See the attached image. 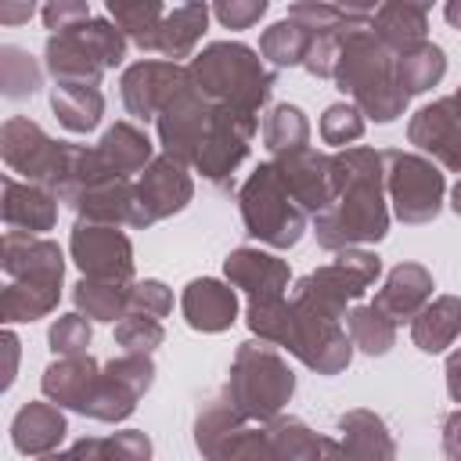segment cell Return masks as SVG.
<instances>
[{
	"label": "cell",
	"mask_w": 461,
	"mask_h": 461,
	"mask_svg": "<svg viewBox=\"0 0 461 461\" xmlns=\"http://www.w3.org/2000/svg\"><path fill=\"white\" fill-rule=\"evenodd\" d=\"M335 166V202L313 216L317 245L328 252L382 241L389 230L385 205V151L342 148L331 155Z\"/></svg>",
	"instance_id": "obj_1"
},
{
	"label": "cell",
	"mask_w": 461,
	"mask_h": 461,
	"mask_svg": "<svg viewBox=\"0 0 461 461\" xmlns=\"http://www.w3.org/2000/svg\"><path fill=\"white\" fill-rule=\"evenodd\" d=\"M331 79L375 122H393L407 108V94L396 83V54L375 36V25L367 22V14H360L346 29L342 54Z\"/></svg>",
	"instance_id": "obj_2"
},
{
	"label": "cell",
	"mask_w": 461,
	"mask_h": 461,
	"mask_svg": "<svg viewBox=\"0 0 461 461\" xmlns=\"http://www.w3.org/2000/svg\"><path fill=\"white\" fill-rule=\"evenodd\" d=\"M187 72H191V86L202 97H209L212 104H234V108H245L256 115L270 101V90L277 79V72L267 68L252 47L230 43V40L209 43L187 65Z\"/></svg>",
	"instance_id": "obj_3"
},
{
	"label": "cell",
	"mask_w": 461,
	"mask_h": 461,
	"mask_svg": "<svg viewBox=\"0 0 461 461\" xmlns=\"http://www.w3.org/2000/svg\"><path fill=\"white\" fill-rule=\"evenodd\" d=\"M238 209L249 238L270 249H292L310 223V212L285 184L277 162H263L256 173H249V180L238 187Z\"/></svg>",
	"instance_id": "obj_4"
},
{
	"label": "cell",
	"mask_w": 461,
	"mask_h": 461,
	"mask_svg": "<svg viewBox=\"0 0 461 461\" xmlns=\"http://www.w3.org/2000/svg\"><path fill=\"white\" fill-rule=\"evenodd\" d=\"M382 274V259L360 245L339 249L331 263L310 270L306 277L295 281L292 288V306L317 313V317H346V306L357 303Z\"/></svg>",
	"instance_id": "obj_5"
},
{
	"label": "cell",
	"mask_w": 461,
	"mask_h": 461,
	"mask_svg": "<svg viewBox=\"0 0 461 461\" xmlns=\"http://www.w3.org/2000/svg\"><path fill=\"white\" fill-rule=\"evenodd\" d=\"M295 393V375L288 371V364L281 360V353L274 349V342H241L230 364V378H227V396L234 400V407L252 418V421H270L274 414H281V407L292 400Z\"/></svg>",
	"instance_id": "obj_6"
},
{
	"label": "cell",
	"mask_w": 461,
	"mask_h": 461,
	"mask_svg": "<svg viewBox=\"0 0 461 461\" xmlns=\"http://www.w3.org/2000/svg\"><path fill=\"white\" fill-rule=\"evenodd\" d=\"M130 36L104 18H86L83 25L68 32H54L47 40V68L58 83H101L108 68H115L126 58Z\"/></svg>",
	"instance_id": "obj_7"
},
{
	"label": "cell",
	"mask_w": 461,
	"mask_h": 461,
	"mask_svg": "<svg viewBox=\"0 0 461 461\" xmlns=\"http://www.w3.org/2000/svg\"><path fill=\"white\" fill-rule=\"evenodd\" d=\"M447 180L429 155L385 151V194L393 202V216L403 223H432L443 209Z\"/></svg>",
	"instance_id": "obj_8"
},
{
	"label": "cell",
	"mask_w": 461,
	"mask_h": 461,
	"mask_svg": "<svg viewBox=\"0 0 461 461\" xmlns=\"http://www.w3.org/2000/svg\"><path fill=\"white\" fill-rule=\"evenodd\" d=\"M256 130H259L256 112H245V108H234V104H212V122H209V133H205L202 151L194 158V169L209 184L230 187V176L245 162Z\"/></svg>",
	"instance_id": "obj_9"
},
{
	"label": "cell",
	"mask_w": 461,
	"mask_h": 461,
	"mask_svg": "<svg viewBox=\"0 0 461 461\" xmlns=\"http://www.w3.org/2000/svg\"><path fill=\"white\" fill-rule=\"evenodd\" d=\"M0 155L11 173H22L25 180L58 191L65 176V162H68V144L50 140L32 119L11 115L0 130Z\"/></svg>",
	"instance_id": "obj_10"
},
{
	"label": "cell",
	"mask_w": 461,
	"mask_h": 461,
	"mask_svg": "<svg viewBox=\"0 0 461 461\" xmlns=\"http://www.w3.org/2000/svg\"><path fill=\"white\" fill-rule=\"evenodd\" d=\"M151 382H155L151 353H122L119 360L101 364L97 382L79 414H86L94 421H122L133 414L137 400L151 389Z\"/></svg>",
	"instance_id": "obj_11"
},
{
	"label": "cell",
	"mask_w": 461,
	"mask_h": 461,
	"mask_svg": "<svg viewBox=\"0 0 461 461\" xmlns=\"http://www.w3.org/2000/svg\"><path fill=\"white\" fill-rule=\"evenodd\" d=\"M292 310H295V317H292V331L285 339V349L292 357H299L317 375H339L353 357V339L342 328V321L317 317V313H306L299 306H292Z\"/></svg>",
	"instance_id": "obj_12"
},
{
	"label": "cell",
	"mask_w": 461,
	"mask_h": 461,
	"mask_svg": "<svg viewBox=\"0 0 461 461\" xmlns=\"http://www.w3.org/2000/svg\"><path fill=\"white\" fill-rule=\"evenodd\" d=\"M72 263L86 277H104V281H133V245L115 223H94L79 220L68 241Z\"/></svg>",
	"instance_id": "obj_13"
},
{
	"label": "cell",
	"mask_w": 461,
	"mask_h": 461,
	"mask_svg": "<svg viewBox=\"0 0 461 461\" xmlns=\"http://www.w3.org/2000/svg\"><path fill=\"white\" fill-rule=\"evenodd\" d=\"M191 86V72L180 65V61H137L122 72L119 79V94H122V104L133 119L140 122H151L158 119V112Z\"/></svg>",
	"instance_id": "obj_14"
},
{
	"label": "cell",
	"mask_w": 461,
	"mask_h": 461,
	"mask_svg": "<svg viewBox=\"0 0 461 461\" xmlns=\"http://www.w3.org/2000/svg\"><path fill=\"white\" fill-rule=\"evenodd\" d=\"M209 122H212V101L209 97H202L194 86L176 94L155 119L162 155H169L184 166H194V158L202 151V140L209 133Z\"/></svg>",
	"instance_id": "obj_15"
},
{
	"label": "cell",
	"mask_w": 461,
	"mask_h": 461,
	"mask_svg": "<svg viewBox=\"0 0 461 461\" xmlns=\"http://www.w3.org/2000/svg\"><path fill=\"white\" fill-rule=\"evenodd\" d=\"M407 140L436 166L461 173V94L418 108L407 122Z\"/></svg>",
	"instance_id": "obj_16"
},
{
	"label": "cell",
	"mask_w": 461,
	"mask_h": 461,
	"mask_svg": "<svg viewBox=\"0 0 461 461\" xmlns=\"http://www.w3.org/2000/svg\"><path fill=\"white\" fill-rule=\"evenodd\" d=\"M191 194H194V184L184 162L169 155L151 158L137 180V223L133 227H151L155 220L180 212L191 202Z\"/></svg>",
	"instance_id": "obj_17"
},
{
	"label": "cell",
	"mask_w": 461,
	"mask_h": 461,
	"mask_svg": "<svg viewBox=\"0 0 461 461\" xmlns=\"http://www.w3.org/2000/svg\"><path fill=\"white\" fill-rule=\"evenodd\" d=\"M285 184L292 187V194L299 198V205L317 216L321 209H328L335 202V166H331V155L324 151H313L310 144L299 148V151H288V155H277L274 158Z\"/></svg>",
	"instance_id": "obj_18"
},
{
	"label": "cell",
	"mask_w": 461,
	"mask_h": 461,
	"mask_svg": "<svg viewBox=\"0 0 461 461\" xmlns=\"http://www.w3.org/2000/svg\"><path fill=\"white\" fill-rule=\"evenodd\" d=\"M4 274H7V281H32V285H58L61 288L65 256L43 234L7 230L4 234Z\"/></svg>",
	"instance_id": "obj_19"
},
{
	"label": "cell",
	"mask_w": 461,
	"mask_h": 461,
	"mask_svg": "<svg viewBox=\"0 0 461 461\" xmlns=\"http://www.w3.org/2000/svg\"><path fill=\"white\" fill-rule=\"evenodd\" d=\"M58 194L43 184L32 180H14L11 173L4 176V227L7 230H25V234H43L58 223Z\"/></svg>",
	"instance_id": "obj_20"
},
{
	"label": "cell",
	"mask_w": 461,
	"mask_h": 461,
	"mask_svg": "<svg viewBox=\"0 0 461 461\" xmlns=\"http://www.w3.org/2000/svg\"><path fill=\"white\" fill-rule=\"evenodd\" d=\"M180 310H184V321L194 331H205V335L227 331L234 324V317H238L234 285L230 281H216V277H194L180 295Z\"/></svg>",
	"instance_id": "obj_21"
},
{
	"label": "cell",
	"mask_w": 461,
	"mask_h": 461,
	"mask_svg": "<svg viewBox=\"0 0 461 461\" xmlns=\"http://www.w3.org/2000/svg\"><path fill=\"white\" fill-rule=\"evenodd\" d=\"M223 274L234 288H241L249 299H274L288 288V263L263 252V249H234L223 259Z\"/></svg>",
	"instance_id": "obj_22"
},
{
	"label": "cell",
	"mask_w": 461,
	"mask_h": 461,
	"mask_svg": "<svg viewBox=\"0 0 461 461\" xmlns=\"http://www.w3.org/2000/svg\"><path fill=\"white\" fill-rule=\"evenodd\" d=\"M205 25H209V4L205 0H184L180 7H173L158 22V29L140 43V50H155L169 61H180L198 47Z\"/></svg>",
	"instance_id": "obj_23"
},
{
	"label": "cell",
	"mask_w": 461,
	"mask_h": 461,
	"mask_svg": "<svg viewBox=\"0 0 461 461\" xmlns=\"http://www.w3.org/2000/svg\"><path fill=\"white\" fill-rule=\"evenodd\" d=\"M429 299H432V274L421 263H400L385 274V285L378 288L375 306L400 324V321H414Z\"/></svg>",
	"instance_id": "obj_24"
},
{
	"label": "cell",
	"mask_w": 461,
	"mask_h": 461,
	"mask_svg": "<svg viewBox=\"0 0 461 461\" xmlns=\"http://www.w3.org/2000/svg\"><path fill=\"white\" fill-rule=\"evenodd\" d=\"M65 432H68V425H65V414H61V407L54 400L50 403H43V400L25 403L14 414V421H11L14 447L22 454H32V457H43V454L58 450V443L65 439Z\"/></svg>",
	"instance_id": "obj_25"
},
{
	"label": "cell",
	"mask_w": 461,
	"mask_h": 461,
	"mask_svg": "<svg viewBox=\"0 0 461 461\" xmlns=\"http://www.w3.org/2000/svg\"><path fill=\"white\" fill-rule=\"evenodd\" d=\"M101 364L90 353H72V357H58L47 371H43V396L54 400L58 407H72L83 411L94 382H97Z\"/></svg>",
	"instance_id": "obj_26"
},
{
	"label": "cell",
	"mask_w": 461,
	"mask_h": 461,
	"mask_svg": "<svg viewBox=\"0 0 461 461\" xmlns=\"http://www.w3.org/2000/svg\"><path fill=\"white\" fill-rule=\"evenodd\" d=\"M72 209L79 212V220L115 223V227H133V223H137V184H133L130 176L104 180V184L83 191L79 202H76Z\"/></svg>",
	"instance_id": "obj_27"
},
{
	"label": "cell",
	"mask_w": 461,
	"mask_h": 461,
	"mask_svg": "<svg viewBox=\"0 0 461 461\" xmlns=\"http://www.w3.org/2000/svg\"><path fill=\"white\" fill-rule=\"evenodd\" d=\"M461 335V299L457 295H439L418 310L411 321V339L421 353H443L454 339Z\"/></svg>",
	"instance_id": "obj_28"
},
{
	"label": "cell",
	"mask_w": 461,
	"mask_h": 461,
	"mask_svg": "<svg viewBox=\"0 0 461 461\" xmlns=\"http://www.w3.org/2000/svg\"><path fill=\"white\" fill-rule=\"evenodd\" d=\"M371 25H375V36H378L393 54H403V50H411V47H418V43L425 40L429 11L411 7V4H403V0H382Z\"/></svg>",
	"instance_id": "obj_29"
},
{
	"label": "cell",
	"mask_w": 461,
	"mask_h": 461,
	"mask_svg": "<svg viewBox=\"0 0 461 461\" xmlns=\"http://www.w3.org/2000/svg\"><path fill=\"white\" fill-rule=\"evenodd\" d=\"M50 108L65 130L90 133L104 115V94L94 83H58L50 90Z\"/></svg>",
	"instance_id": "obj_30"
},
{
	"label": "cell",
	"mask_w": 461,
	"mask_h": 461,
	"mask_svg": "<svg viewBox=\"0 0 461 461\" xmlns=\"http://www.w3.org/2000/svg\"><path fill=\"white\" fill-rule=\"evenodd\" d=\"M104 166L115 173V176H133V173H144V166L151 162V140L140 126L133 122H115L104 130L101 144H97Z\"/></svg>",
	"instance_id": "obj_31"
},
{
	"label": "cell",
	"mask_w": 461,
	"mask_h": 461,
	"mask_svg": "<svg viewBox=\"0 0 461 461\" xmlns=\"http://www.w3.org/2000/svg\"><path fill=\"white\" fill-rule=\"evenodd\" d=\"M339 432H342V443H339V454H349V457H393L396 454V443L385 429V421L371 411H349L339 418Z\"/></svg>",
	"instance_id": "obj_32"
},
{
	"label": "cell",
	"mask_w": 461,
	"mask_h": 461,
	"mask_svg": "<svg viewBox=\"0 0 461 461\" xmlns=\"http://www.w3.org/2000/svg\"><path fill=\"white\" fill-rule=\"evenodd\" d=\"M245 421H252V418H245V414L234 407V400H230L227 393H223L220 400H209V403L202 407L198 421H194V443H198V450H202L205 457H223V454H227V443L234 439V432H238Z\"/></svg>",
	"instance_id": "obj_33"
},
{
	"label": "cell",
	"mask_w": 461,
	"mask_h": 461,
	"mask_svg": "<svg viewBox=\"0 0 461 461\" xmlns=\"http://www.w3.org/2000/svg\"><path fill=\"white\" fill-rule=\"evenodd\" d=\"M72 303L79 313H86L90 321H104L115 324L119 317L130 313V285L122 281H104V277H86L72 288Z\"/></svg>",
	"instance_id": "obj_34"
},
{
	"label": "cell",
	"mask_w": 461,
	"mask_h": 461,
	"mask_svg": "<svg viewBox=\"0 0 461 461\" xmlns=\"http://www.w3.org/2000/svg\"><path fill=\"white\" fill-rule=\"evenodd\" d=\"M443 72H447V54L429 40H421L418 47L396 54V83L403 86L407 97L411 94H425L429 86H436L443 79Z\"/></svg>",
	"instance_id": "obj_35"
},
{
	"label": "cell",
	"mask_w": 461,
	"mask_h": 461,
	"mask_svg": "<svg viewBox=\"0 0 461 461\" xmlns=\"http://www.w3.org/2000/svg\"><path fill=\"white\" fill-rule=\"evenodd\" d=\"M61 299V288L58 285H32V281H7L4 285V295H0V317L7 324H18V321H36V317H47Z\"/></svg>",
	"instance_id": "obj_36"
},
{
	"label": "cell",
	"mask_w": 461,
	"mask_h": 461,
	"mask_svg": "<svg viewBox=\"0 0 461 461\" xmlns=\"http://www.w3.org/2000/svg\"><path fill=\"white\" fill-rule=\"evenodd\" d=\"M317 32H310L303 22L295 18H281L274 22L270 29H263L259 36V54L274 65V68H285V65H303L306 61V50L313 43Z\"/></svg>",
	"instance_id": "obj_37"
},
{
	"label": "cell",
	"mask_w": 461,
	"mask_h": 461,
	"mask_svg": "<svg viewBox=\"0 0 461 461\" xmlns=\"http://www.w3.org/2000/svg\"><path fill=\"white\" fill-rule=\"evenodd\" d=\"M346 331H349L353 346L360 353H367V357H382L396 342V321L389 313H382L375 303L346 310Z\"/></svg>",
	"instance_id": "obj_38"
},
{
	"label": "cell",
	"mask_w": 461,
	"mask_h": 461,
	"mask_svg": "<svg viewBox=\"0 0 461 461\" xmlns=\"http://www.w3.org/2000/svg\"><path fill=\"white\" fill-rule=\"evenodd\" d=\"M267 436H270V450H274V457H317V454H339V443H324V439H317L299 418L274 414V418L267 421Z\"/></svg>",
	"instance_id": "obj_39"
},
{
	"label": "cell",
	"mask_w": 461,
	"mask_h": 461,
	"mask_svg": "<svg viewBox=\"0 0 461 461\" xmlns=\"http://www.w3.org/2000/svg\"><path fill=\"white\" fill-rule=\"evenodd\" d=\"M306 140H310V122L295 104H274L263 115V148L274 158L306 148Z\"/></svg>",
	"instance_id": "obj_40"
},
{
	"label": "cell",
	"mask_w": 461,
	"mask_h": 461,
	"mask_svg": "<svg viewBox=\"0 0 461 461\" xmlns=\"http://www.w3.org/2000/svg\"><path fill=\"white\" fill-rule=\"evenodd\" d=\"M40 83H43V72H40V65L32 61L29 50L11 47V43L0 47V90H4V97L22 101V97L36 94Z\"/></svg>",
	"instance_id": "obj_41"
},
{
	"label": "cell",
	"mask_w": 461,
	"mask_h": 461,
	"mask_svg": "<svg viewBox=\"0 0 461 461\" xmlns=\"http://www.w3.org/2000/svg\"><path fill=\"white\" fill-rule=\"evenodd\" d=\"M292 299L285 295H274V299H249V310H245V321L252 328V335H259L263 342H274V346H285L288 331H292Z\"/></svg>",
	"instance_id": "obj_42"
},
{
	"label": "cell",
	"mask_w": 461,
	"mask_h": 461,
	"mask_svg": "<svg viewBox=\"0 0 461 461\" xmlns=\"http://www.w3.org/2000/svg\"><path fill=\"white\" fill-rule=\"evenodd\" d=\"M104 7H108V14H112V22L140 47L155 29H158V22L166 18L162 14V0H104Z\"/></svg>",
	"instance_id": "obj_43"
},
{
	"label": "cell",
	"mask_w": 461,
	"mask_h": 461,
	"mask_svg": "<svg viewBox=\"0 0 461 461\" xmlns=\"http://www.w3.org/2000/svg\"><path fill=\"white\" fill-rule=\"evenodd\" d=\"M364 137V112L353 101L328 104L321 115V140L331 148H349Z\"/></svg>",
	"instance_id": "obj_44"
},
{
	"label": "cell",
	"mask_w": 461,
	"mask_h": 461,
	"mask_svg": "<svg viewBox=\"0 0 461 461\" xmlns=\"http://www.w3.org/2000/svg\"><path fill=\"white\" fill-rule=\"evenodd\" d=\"M166 331H162V321L158 317H148V313H126L115 321V342L122 346V353H151L155 346H162Z\"/></svg>",
	"instance_id": "obj_45"
},
{
	"label": "cell",
	"mask_w": 461,
	"mask_h": 461,
	"mask_svg": "<svg viewBox=\"0 0 461 461\" xmlns=\"http://www.w3.org/2000/svg\"><path fill=\"white\" fill-rule=\"evenodd\" d=\"M68 454H86V457H97V454H115V457L137 461V457H148V454H151V443H148V436H144V432L126 429V432L108 436V439H83V443H76Z\"/></svg>",
	"instance_id": "obj_46"
},
{
	"label": "cell",
	"mask_w": 461,
	"mask_h": 461,
	"mask_svg": "<svg viewBox=\"0 0 461 461\" xmlns=\"http://www.w3.org/2000/svg\"><path fill=\"white\" fill-rule=\"evenodd\" d=\"M47 342L54 349V357H72V353H86L90 346V317L83 313H65L50 324Z\"/></svg>",
	"instance_id": "obj_47"
},
{
	"label": "cell",
	"mask_w": 461,
	"mask_h": 461,
	"mask_svg": "<svg viewBox=\"0 0 461 461\" xmlns=\"http://www.w3.org/2000/svg\"><path fill=\"white\" fill-rule=\"evenodd\" d=\"M130 310L133 313H148V317H166L173 310V292L155 281V277H144V281H130Z\"/></svg>",
	"instance_id": "obj_48"
},
{
	"label": "cell",
	"mask_w": 461,
	"mask_h": 461,
	"mask_svg": "<svg viewBox=\"0 0 461 461\" xmlns=\"http://www.w3.org/2000/svg\"><path fill=\"white\" fill-rule=\"evenodd\" d=\"M267 7L270 0H212V14L223 29H252Z\"/></svg>",
	"instance_id": "obj_49"
},
{
	"label": "cell",
	"mask_w": 461,
	"mask_h": 461,
	"mask_svg": "<svg viewBox=\"0 0 461 461\" xmlns=\"http://www.w3.org/2000/svg\"><path fill=\"white\" fill-rule=\"evenodd\" d=\"M90 18L86 0H43V25L50 32H68Z\"/></svg>",
	"instance_id": "obj_50"
},
{
	"label": "cell",
	"mask_w": 461,
	"mask_h": 461,
	"mask_svg": "<svg viewBox=\"0 0 461 461\" xmlns=\"http://www.w3.org/2000/svg\"><path fill=\"white\" fill-rule=\"evenodd\" d=\"M32 11H36L32 0H0V22L4 25H22L32 18Z\"/></svg>",
	"instance_id": "obj_51"
},
{
	"label": "cell",
	"mask_w": 461,
	"mask_h": 461,
	"mask_svg": "<svg viewBox=\"0 0 461 461\" xmlns=\"http://www.w3.org/2000/svg\"><path fill=\"white\" fill-rule=\"evenodd\" d=\"M443 450L447 457H461V411H454L443 421Z\"/></svg>",
	"instance_id": "obj_52"
},
{
	"label": "cell",
	"mask_w": 461,
	"mask_h": 461,
	"mask_svg": "<svg viewBox=\"0 0 461 461\" xmlns=\"http://www.w3.org/2000/svg\"><path fill=\"white\" fill-rule=\"evenodd\" d=\"M447 393L454 403H461V349L447 357Z\"/></svg>",
	"instance_id": "obj_53"
},
{
	"label": "cell",
	"mask_w": 461,
	"mask_h": 461,
	"mask_svg": "<svg viewBox=\"0 0 461 461\" xmlns=\"http://www.w3.org/2000/svg\"><path fill=\"white\" fill-rule=\"evenodd\" d=\"M4 349H7V367H4V389L14 382V367H18V339L14 331H4Z\"/></svg>",
	"instance_id": "obj_54"
},
{
	"label": "cell",
	"mask_w": 461,
	"mask_h": 461,
	"mask_svg": "<svg viewBox=\"0 0 461 461\" xmlns=\"http://www.w3.org/2000/svg\"><path fill=\"white\" fill-rule=\"evenodd\" d=\"M346 14H367V11H375L382 0H335Z\"/></svg>",
	"instance_id": "obj_55"
},
{
	"label": "cell",
	"mask_w": 461,
	"mask_h": 461,
	"mask_svg": "<svg viewBox=\"0 0 461 461\" xmlns=\"http://www.w3.org/2000/svg\"><path fill=\"white\" fill-rule=\"evenodd\" d=\"M443 14H447V22H450L454 29H461V0H447Z\"/></svg>",
	"instance_id": "obj_56"
},
{
	"label": "cell",
	"mask_w": 461,
	"mask_h": 461,
	"mask_svg": "<svg viewBox=\"0 0 461 461\" xmlns=\"http://www.w3.org/2000/svg\"><path fill=\"white\" fill-rule=\"evenodd\" d=\"M450 209L461 216V180H457V184H454V191H450Z\"/></svg>",
	"instance_id": "obj_57"
},
{
	"label": "cell",
	"mask_w": 461,
	"mask_h": 461,
	"mask_svg": "<svg viewBox=\"0 0 461 461\" xmlns=\"http://www.w3.org/2000/svg\"><path fill=\"white\" fill-rule=\"evenodd\" d=\"M403 4H411V7H421V11H429L436 0H403Z\"/></svg>",
	"instance_id": "obj_58"
},
{
	"label": "cell",
	"mask_w": 461,
	"mask_h": 461,
	"mask_svg": "<svg viewBox=\"0 0 461 461\" xmlns=\"http://www.w3.org/2000/svg\"><path fill=\"white\" fill-rule=\"evenodd\" d=\"M457 94H461V90H457Z\"/></svg>",
	"instance_id": "obj_59"
},
{
	"label": "cell",
	"mask_w": 461,
	"mask_h": 461,
	"mask_svg": "<svg viewBox=\"0 0 461 461\" xmlns=\"http://www.w3.org/2000/svg\"><path fill=\"white\" fill-rule=\"evenodd\" d=\"M32 4H36V0H32Z\"/></svg>",
	"instance_id": "obj_60"
}]
</instances>
